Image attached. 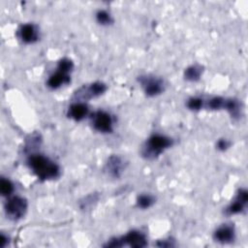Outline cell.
<instances>
[{"mask_svg":"<svg viewBox=\"0 0 248 248\" xmlns=\"http://www.w3.org/2000/svg\"><path fill=\"white\" fill-rule=\"evenodd\" d=\"M27 165L33 173L42 181L52 180L60 175L59 166L50 158L40 153L29 154Z\"/></svg>","mask_w":248,"mask_h":248,"instance_id":"cell-1","label":"cell"},{"mask_svg":"<svg viewBox=\"0 0 248 248\" xmlns=\"http://www.w3.org/2000/svg\"><path fill=\"white\" fill-rule=\"evenodd\" d=\"M173 145V140L168 136L154 134L150 136L141 149V155L148 160L158 158L165 150Z\"/></svg>","mask_w":248,"mask_h":248,"instance_id":"cell-2","label":"cell"},{"mask_svg":"<svg viewBox=\"0 0 248 248\" xmlns=\"http://www.w3.org/2000/svg\"><path fill=\"white\" fill-rule=\"evenodd\" d=\"M147 245L146 235L138 230H133L120 237L111 238L105 244V247H122L130 246L133 248H142Z\"/></svg>","mask_w":248,"mask_h":248,"instance_id":"cell-3","label":"cell"},{"mask_svg":"<svg viewBox=\"0 0 248 248\" xmlns=\"http://www.w3.org/2000/svg\"><path fill=\"white\" fill-rule=\"evenodd\" d=\"M28 208L27 200L20 196H10L8 197L4 210L7 218L11 221H18L24 217Z\"/></svg>","mask_w":248,"mask_h":248,"instance_id":"cell-4","label":"cell"},{"mask_svg":"<svg viewBox=\"0 0 248 248\" xmlns=\"http://www.w3.org/2000/svg\"><path fill=\"white\" fill-rule=\"evenodd\" d=\"M107 91V84L103 81H94L90 84L79 87L75 93L74 98L76 102H83L92 98L99 97Z\"/></svg>","mask_w":248,"mask_h":248,"instance_id":"cell-5","label":"cell"},{"mask_svg":"<svg viewBox=\"0 0 248 248\" xmlns=\"http://www.w3.org/2000/svg\"><path fill=\"white\" fill-rule=\"evenodd\" d=\"M90 122L93 129L99 133L108 134L113 131V119L105 110H96L90 115Z\"/></svg>","mask_w":248,"mask_h":248,"instance_id":"cell-6","label":"cell"},{"mask_svg":"<svg viewBox=\"0 0 248 248\" xmlns=\"http://www.w3.org/2000/svg\"><path fill=\"white\" fill-rule=\"evenodd\" d=\"M139 82L140 83L144 94L147 97H155L160 95L165 90L164 80L158 77L151 75H144L139 77Z\"/></svg>","mask_w":248,"mask_h":248,"instance_id":"cell-7","label":"cell"},{"mask_svg":"<svg viewBox=\"0 0 248 248\" xmlns=\"http://www.w3.org/2000/svg\"><path fill=\"white\" fill-rule=\"evenodd\" d=\"M248 202V193L245 189H239L232 201V202L227 206L225 212L227 215H235L243 212Z\"/></svg>","mask_w":248,"mask_h":248,"instance_id":"cell-8","label":"cell"},{"mask_svg":"<svg viewBox=\"0 0 248 248\" xmlns=\"http://www.w3.org/2000/svg\"><path fill=\"white\" fill-rule=\"evenodd\" d=\"M17 36L24 44H33L39 40V29L34 23H24L17 30Z\"/></svg>","mask_w":248,"mask_h":248,"instance_id":"cell-9","label":"cell"},{"mask_svg":"<svg viewBox=\"0 0 248 248\" xmlns=\"http://www.w3.org/2000/svg\"><path fill=\"white\" fill-rule=\"evenodd\" d=\"M235 237V230L233 224L226 223L218 227L213 232V239L220 243H230Z\"/></svg>","mask_w":248,"mask_h":248,"instance_id":"cell-10","label":"cell"},{"mask_svg":"<svg viewBox=\"0 0 248 248\" xmlns=\"http://www.w3.org/2000/svg\"><path fill=\"white\" fill-rule=\"evenodd\" d=\"M125 170V163L118 155H110L106 163L108 174L113 178H119Z\"/></svg>","mask_w":248,"mask_h":248,"instance_id":"cell-11","label":"cell"},{"mask_svg":"<svg viewBox=\"0 0 248 248\" xmlns=\"http://www.w3.org/2000/svg\"><path fill=\"white\" fill-rule=\"evenodd\" d=\"M89 113L88 107L83 102H75L73 103L67 111V116L75 121H81Z\"/></svg>","mask_w":248,"mask_h":248,"instance_id":"cell-12","label":"cell"},{"mask_svg":"<svg viewBox=\"0 0 248 248\" xmlns=\"http://www.w3.org/2000/svg\"><path fill=\"white\" fill-rule=\"evenodd\" d=\"M71 81V77L69 74H65L63 72L57 71L49 76L48 79L46 80V86L52 90L61 87L62 85L68 84Z\"/></svg>","mask_w":248,"mask_h":248,"instance_id":"cell-13","label":"cell"},{"mask_svg":"<svg viewBox=\"0 0 248 248\" xmlns=\"http://www.w3.org/2000/svg\"><path fill=\"white\" fill-rule=\"evenodd\" d=\"M223 109H226L232 118H239L241 114V104L237 99L226 98Z\"/></svg>","mask_w":248,"mask_h":248,"instance_id":"cell-14","label":"cell"},{"mask_svg":"<svg viewBox=\"0 0 248 248\" xmlns=\"http://www.w3.org/2000/svg\"><path fill=\"white\" fill-rule=\"evenodd\" d=\"M202 67L199 64H193L184 70V78L189 81H198L202 75Z\"/></svg>","mask_w":248,"mask_h":248,"instance_id":"cell-15","label":"cell"},{"mask_svg":"<svg viewBox=\"0 0 248 248\" xmlns=\"http://www.w3.org/2000/svg\"><path fill=\"white\" fill-rule=\"evenodd\" d=\"M155 203V198L150 194H141L137 198V205L141 209L151 207Z\"/></svg>","mask_w":248,"mask_h":248,"instance_id":"cell-16","label":"cell"},{"mask_svg":"<svg viewBox=\"0 0 248 248\" xmlns=\"http://www.w3.org/2000/svg\"><path fill=\"white\" fill-rule=\"evenodd\" d=\"M95 17H96V21L103 26H108L113 23V18L111 15L106 10H99L96 13Z\"/></svg>","mask_w":248,"mask_h":248,"instance_id":"cell-17","label":"cell"},{"mask_svg":"<svg viewBox=\"0 0 248 248\" xmlns=\"http://www.w3.org/2000/svg\"><path fill=\"white\" fill-rule=\"evenodd\" d=\"M0 192L3 197H10L14 192V184L8 178L2 177L0 180Z\"/></svg>","mask_w":248,"mask_h":248,"instance_id":"cell-18","label":"cell"},{"mask_svg":"<svg viewBox=\"0 0 248 248\" xmlns=\"http://www.w3.org/2000/svg\"><path fill=\"white\" fill-rule=\"evenodd\" d=\"M74 69V62L67 57L61 58L58 63H57V71L63 72L65 74H70V72H72Z\"/></svg>","mask_w":248,"mask_h":248,"instance_id":"cell-19","label":"cell"},{"mask_svg":"<svg viewBox=\"0 0 248 248\" xmlns=\"http://www.w3.org/2000/svg\"><path fill=\"white\" fill-rule=\"evenodd\" d=\"M225 99L223 97H212L207 101L206 104V108L208 109L211 110H217V109H222L224 108V103H225Z\"/></svg>","mask_w":248,"mask_h":248,"instance_id":"cell-20","label":"cell"},{"mask_svg":"<svg viewBox=\"0 0 248 248\" xmlns=\"http://www.w3.org/2000/svg\"><path fill=\"white\" fill-rule=\"evenodd\" d=\"M186 107L191 110H200L203 107V100L200 97H191L187 100Z\"/></svg>","mask_w":248,"mask_h":248,"instance_id":"cell-21","label":"cell"},{"mask_svg":"<svg viewBox=\"0 0 248 248\" xmlns=\"http://www.w3.org/2000/svg\"><path fill=\"white\" fill-rule=\"evenodd\" d=\"M231 145V142L227 140V139H220L218 140V141L216 142V147L218 150L220 151H225L227 150Z\"/></svg>","mask_w":248,"mask_h":248,"instance_id":"cell-22","label":"cell"},{"mask_svg":"<svg viewBox=\"0 0 248 248\" xmlns=\"http://www.w3.org/2000/svg\"><path fill=\"white\" fill-rule=\"evenodd\" d=\"M174 240L169 238V239H163V240H159L157 242V246L159 247H171V246H174V243H173Z\"/></svg>","mask_w":248,"mask_h":248,"instance_id":"cell-23","label":"cell"},{"mask_svg":"<svg viewBox=\"0 0 248 248\" xmlns=\"http://www.w3.org/2000/svg\"><path fill=\"white\" fill-rule=\"evenodd\" d=\"M8 243H9V237L2 232L1 236H0V246L2 248H4Z\"/></svg>","mask_w":248,"mask_h":248,"instance_id":"cell-24","label":"cell"}]
</instances>
